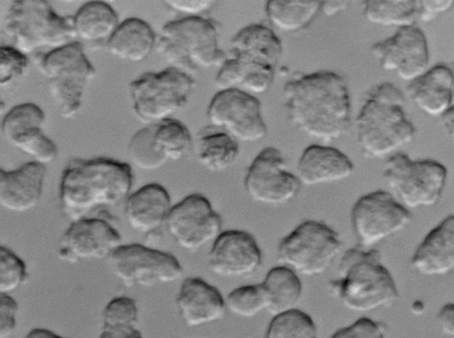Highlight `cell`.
I'll return each instance as SVG.
<instances>
[{"mask_svg": "<svg viewBox=\"0 0 454 338\" xmlns=\"http://www.w3.org/2000/svg\"><path fill=\"white\" fill-rule=\"evenodd\" d=\"M283 96L288 120L307 136L327 143L348 133L350 96L340 74L319 71L294 75L286 82Z\"/></svg>", "mask_w": 454, "mask_h": 338, "instance_id": "6da1fadb", "label": "cell"}, {"mask_svg": "<svg viewBox=\"0 0 454 338\" xmlns=\"http://www.w3.org/2000/svg\"><path fill=\"white\" fill-rule=\"evenodd\" d=\"M133 185L128 164L108 157L73 158L64 168L59 206L71 221L124 203Z\"/></svg>", "mask_w": 454, "mask_h": 338, "instance_id": "7a4b0ae2", "label": "cell"}, {"mask_svg": "<svg viewBox=\"0 0 454 338\" xmlns=\"http://www.w3.org/2000/svg\"><path fill=\"white\" fill-rule=\"evenodd\" d=\"M282 53L281 41L270 28L262 24L247 26L231 39L215 84L219 90L238 88L251 95L263 94L273 83Z\"/></svg>", "mask_w": 454, "mask_h": 338, "instance_id": "3957f363", "label": "cell"}, {"mask_svg": "<svg viewBox=\"0 0 454 338\" xmlns=\"http://www.w3.org/2000/svg\"><path fill=\"white\" fill-rule=\"evenodd\" d=\"M356 133L362 153L369 158L390 157L411 143L416 129L406 117L402 91L390 82L373 87L356 117Z\"/></svg>", "mask_w": 454, "mask_h": 338, "instance_id": "277c9868", "label": "cell"}, {"mask_svg": "<svg viewBox=\"0 0 454 338\" xmlns=\"http://www.w3.org/2000/svg\"><path fill=\"white\" fill-rule=\"evenodd\" d=\"M331 293L348 310L369 312L391 306L398 298L395 280L379 250L351 248L338 265V277L328 284Z\"/></svg>", "mask_w": 454, "mask_h": 338, "instance_id": "5b68a950", "label": "cell"}, {"mask_svg": "<svg viewBox=\"0 0 454 338\" xmlns=\"http://www.w3.org/2000/svg\"><path fill=\"white\" fill-rule=\"evenodd\" d=\"M219 41L215 21L204 17L181 18L161 27L155 49L169 67L191 75L222 65L226 55Z\"/></svg>", "mask_w": 454, "mask_h": 338, "instance_id": "8992f818", "label": "cell"}, {"mask_svg": "<svg viewBox=\"0 0 454 338\" xmlns=\"http://www.w3.org/2000/svg\"><path fill=\"white\" fill-rule=\"evenodd\" d=\"M4 31L12 46L27 56L75 42L72 17L57 14L43 0L12 1L4 19Z\"/></svg>", "mask_w": 454, "mask_h": 338, "instance_id": "52a82bcc", "label": "cell"}, {"mask_svg": "<svg viewBox=\"0 0 454 338\" xmlns=\"http://www.w3.org/2000/svg\"><path fill=\"white\" fill-rule=\"evenodd\" d=\"M37 66L47 81L50 96L59 115L64 119L75 117L82 107L86 87L96 75L84 47L75 41L49 50L39 58Z\"/></svg>", "mask_w": 454, "mask_h": 338, "instance_id": "ba28073f", "label": "cell"}, {"mask_svg": "<svg viewBox=\"0 0 454 338\" xmlns=\"http://www.w3.org/2000/svg\"><path fill=\"white\" fill-rule=\"evenodd\" d=\"M194 86L192 75L173 67L145 73L129 86L132 111L147 126L172 119L189 102Z\"/></svg>", "mask_w": 454, "mask_h": 338, "instance_id": "9c48e42d", "label": "cell"}, {"mask_svg": "<svg viewBox=\"0 0 454 338\" xmlns=\"http://www.w3.org/2000/svg\"><path fill=\"white\" fill-rule=\"evenodd\" d=\"M447 170L433 159H411L406 154L388 157L383 171L393 197L406 209L430 207L441 199Z\"/></svg>", "mask_w": 454, "mask_h": 338, "instance_id": "30bf717a", "label": "cell"}, {"mask_svg": "<svg viewBox=\"0 0 454 338\" xmlns=\"http://www.w3.org/2000/svg\"><path fill=\"white\" fill-rule=\"evenodd\" d=\"M341 247L336 231L322 221L309 219L280 241L277 256L282 265L297 274L315 276L329 268Z\"/></svg>", "mask_w": 454, "mask_h": 338, "instance_id": "8fae6325", "label": "cell"}, {"mask_svg": "<svg viewBox=\"0 0 454 338\" xmlns=\"http://www.w3.org/2000/svg\"><path fill=\"white\" fill-rule=\"evenodd\" d=\"M107 259L114 277L128 288L169 284L184 273L176 257L138 243L120 245Z\"/></svg>", "mask_w": 454, "mask_h": 338, "instance_id": "7c38bea8", "label": "cell"}, {"mask_svg": "<svg viewBox=\"0 0 454 338\" xmlns=\"http://www.w3.org/2000/svg\"><path fill=\"white\" fill-rule=\"evenodd\" d=\"M408 209L387 191L362 196L353 204L350 222L359 246L371 249L387 237L403 230L411 221Z\"/></svg>", "mask_w": 454, "mask_h": 338, "instance_id": "4fadbf2b", "label": "cell"}, {"mask_svg": "<svg viewBox=\"0 0 454 338\" xmlns=\"http://www.w3.org/2000/svg\"><path fill=\"white\" fill-rule=\"evenodd\" d=\"M207 118L211 127L237 142H259L268 133L260 101L238 88L219 90L207 106Z\"/></svg>", "mask_w": 454, "mask_h": 338, "instance_id": "5bb4252c", "label": "cell"}, {"mask_svg": "<svg viewBox=\"0 0 454 338\" xmlns=\"http://www.w3.org/2000/svg\"><path fill=\"white\" fill-rule=\"evenodd\" d=\"M222 226V219L208 199L194 193L171 207L164 227L179 248L196 252L214 242Z\"/></svg>", "mask_w": 454, "mask_h": 338, "instance_id": "9a60e30c", "label": "cell"}, {"mask_svg": "<svg viewBox=\"0 0 454 338\" xmlns=\"http://www.w3.org/2000/svg\"><path fill=\"white\" fill-rule=\"evenodd\" d=\"M244 188L254 202L266 205H282L299 193L297 176L286 170V160L279 150L267 147L261 150L247 168Z\"/></svg>", "mask_w": 454, "mask_h": 338, "instance_id": "2e32d148", "label": "cell"}, {"mask_svg": "<svg viewBox=\"0 0 454 338\" xmlns=\"http://www.w3.org/2000/svg\"><path fill=\"white\" fill-rule=\"evenodd\" d=\"M121 245L119 231L105 217L88 216L71 221L58 247L63 262L108 258Z\"/></svg>", "mask_w": 454, "mask_h": 338, "instance_id": "e0dca14e", "label": "cell"}, {"mask_svg": "<svg viewBox=\"0 0 454 338\" xmlns=\"http://www.w3.org/2000/svg\"><path fill=\"white\" fill-rule=\"evenodd\" d=\"M371 53L382 69L409 82L424 73L429 62L427 38L415 26L398 28L392 36L375 42Z\"/></svg>", "mask_w": 454, "mask_h": 338, "instance_id": "ac0fdd59", "label": "cell"}, {"mask_svg": "<svg viewBox=\"0 0 454 338\" xmlns=\"http://www.w3.org/2000/svg\"><path fill=\"white\" fill-rule=\"evenodd\" d=\"M262 261V251L254 236L237 229L222 231L211 243L207 256L209 271L228 279L253 274Z\"/></svg>", "mask_w": 454, "mask_h": 338, "instance_id": "d6986e66", "label": "cell"}, {"mask_svg": "<svg viewBox=\"0 0 454 338\" xmlns=\"http://www.w3.org/2000/svg\"><path fill=\"white\" fill-rule=\"evenodd\" d=\"M176 305L181 320L189 327L216 322L227 312L219 290L199 277H187L183 280Z\"/></svg>", "mask_w": 454, "mask_h": 338, "instance_id": "ffe728a7", "label": "cell"}, {"mask_svg": "<svg viewBox=\"0 0 454 338\" xmlns=\"http://www.w3.org/2000/svg\"><path fill=\"white\" fill-rule=\"evenodd\" d=\"M45 176V165L34 161L15 170L0 168V206L17 213L33 210L41 200Z\"/></svg>", "mask_w": 454, "mask_h": 338, "instance_id": "44dd1931", "label": "cell"}, {"mask_svg": "<svg viewBox=\"0 0 454 338\" xmlns=\"http://www.w3.org/2000/svg\"><path fill=\"white\" fill-rule=\"evenodd\" d=\"M171 207L167 189L150 183L129 194L124 201L123 215L133 231L150 235L164 227Z\"/></svg>", "mask_w": 454, "mask_h": 338, "instance_id": "7402d4cb", "label": "cell"}, {"mask_svg": "<svg viewBox=\"0 0 454 338\" xmlns=\"http://www.w3.org/2000/svg\"><path fill=\"white\" fill-rule=\"evenodd\" d=\"M354 172V165L348 156L336 148L312 144L301 153L298 164V180L305 186L341 181Z\"/></svg>", "mask_w": 454, "mask_h": 338, "instance_id": "603a6c76", "label": "cell"}, {"mask_svg": "<svg viewBox=\"0 0 454 338\" xmlns=\"http://www.w3.org/2000/svg\"><path fill=\"white\" fill-rule=\"evenodd\" d=\"M411 265L426 276H442L454 268V217L450 215L433 228L418 246Z\"/></svg>", "mask_w": 454, "mask_h": 338, "instance_id": "cb8c5ba5", "label": "cell"}, {"mask_svg": "<svg viewBox=\"0 0 454 338\" xmlns=\"http://www.w3.org/2000/svg\"><path fill=\"white\" fill-rule=\"evenodd\" d=\"M407 93L416 107L431 117H440L453 107V73L446 65H436L410 82Z\"/></svg>", "mask_w": 454, "mask_h": 338, "instance_id": "d4e9b609", "label": "cell"}, {"mask_svg": "<svg viewBox=\"0 0 454 338\" xmlns=\"http://www.w3.org/2000/svg\"><path fill=\"white\" fill-rule=\"evenodd\" d=\"M157 37L151 26L138 18L120 22L106 43L109 53L121 60L138 63L155 49Z\"/></svg>", "mask_w": 454, "mask_h": 338, "instance_id": "484cf974", "label": "cell"}, {"mask_svg": "<svg viewBox=\"0 0 454 338\" xmlns=\"http://www.w3.org/2000/svg\"><path fill=\"white\" fill-rule=\"evenodd\" d=\"M75 39L82 46H106L120 21L116 12L106 3L88 2L72 16Z\"/></svg>", "mask_w": 454, "mask_h": 338, "instance_id": "4316f807", "label": "cell"}, {"mask_svg": "<svg viewBox=\"0 0 454 338\" xmlns=\"http://www.w3.org/2000/svg\"><path fill=\"white\" fill-rule=\"evenodd\" d=\"M261 286L266 311L273 316L295 309L301 298L302 285L298 274L282 265L271 268Z\"/></svg>", "mask_w": 454, "mask_h": 338, "instance_id": "83f0119b", "label": "cell"}, {"mask_svg": "<svg viewBox=\"0 0 454 338\" xmlns=\"http://www.w3.org/2000/svg\"><path fill=\"white\" fill-rule=\"evenodd\" d=\"M194 150L200 165L212 173L229 169L239 154L238 142L211 126L200 133Z\"/></svg>", "mask_w": 454, "mask_h": 338, "instance_id": "f1b7e54d", "label": "cell"}, {"mask_svg": "<svg viewBox=\"0 0 454 338\" xmlns=\"http://www.w3.org/2000/svg\"><path fill=\"white\" fill-rule=\"evenodd\" d=\"M321 1H278L265 4L270 23L283 32H299L308 27L320 12Z\"/></svg>", "mask_w": 454, "mask_h": 338, "instance_id": "f546056e", "label": "cell"}, {"mask_svg": "<svg viewBox=\"0 0 454 338\" xmlns=\"http://www.w3.org/2000/svg\"><path fill=\"white\" fill-rule=\"evenodd\" d=\"M363 4L364 17L372 24L402 28L414 26L418 19L415 0H368Z\"/></svg>", "mask_w": 454, "mask_h": 338, "instance_id": "4dcf8cb0", "label": "cell"}, {"mask_svg": "<svg viewBox=\"0 0 454 338\" xmlns=\"http://www.w3.org/2000/svg\"><path fill=\"white\" fill-rule=\"evenodd\" d=\"M150 126L153 145L168 162L183 158L192 147L190 131L182 122L168 119Z\"/></svg>", "mask_w": 454, "mask_h": 338, "instance_id": "1f68e13d", "label": "cell"}, {"mask_svg": "<svg viewBox=\"0 0 454 338\" xmlns=\"http://www.w3.org/2000/svg\"><path fill=\"white\" fill-rule=\"evenodd\" d=\"M264 338H317V328L309 315L294 309L273 316Z\"/></svg>", "mask_w": 454, "mask_h": 338, "instance_id": "d6a6232c", "label": "cell"}, {"mask_svg": "<svg viewBox=\"0 0 454 338\" xmlns=\"http://www.w3.org/2000/svg\"><path fill=\"white\" fill-rule=\"evenodd\" d=\"M44 121V112L37 104H20L4 115L1 123V132L5 141L10 143L31 129L43 128Z\"/></svg>", "mask_w": 454, "mask_h": 338, "instance_id": "836d02e7", "label": "cell"}, {"mask_svg": "<svg viewBox=\"0 0 454 338\" xmlns=\"http://www.w3.org/2000/svg\"><path fill=\"white\" fill-rule=\"evenodd\" d=\"M226 311L239 318H254L266 311V300L261 284L234 288L224 298Z\"/></svg>", "mask_w": 454, "mask_h": 338, "instance_id": "e575fe53", "label": "cell"}, {"mask_svg": "<svg viewBox=\"0 0 454 338\" xmlns=\"http://www.w3.org/2000/svg\"><path fill=\"white\" fill-rule=\"evenodd\" d=\"M128 153L132 163L144 171H154L168 163L153 145L150 125L132 135L129 142Z\"/></svg>", "mask_w": 454, "mask_h": 338, "instance_id": "d590c367", "label": "cell"}, {"mask_svg": "<svg viewBox=\"0 0 454 338\" xmlns=\"http://www.w3.org/2000/svg\"><path fill=\"white\" fill-rule=\"evenodd\" d=\"M10 144L43 165L54 161L58 156L56 144L43 133L42 128L29 130Z\"/></svg>", "mask_w": 454, "mask_h": 338, "instance_id": "8d00e7d4", "label": "cell"}, {"mask_svg": "<svg viewBox=\"0 0 454 338\" xmlns=\"http://www.w3.org/2000/svg\"><path fill=\"white\" fill-rule=\"evenodd\" d=\"M27 265L11 249L0 244V294L11 295L28 279Z\"/></svg>", "mask_w": 454, "mask_h": 338, "instance_id": "74e56055", "label": "cell"}, {"mask_svg": "<svg viewBox=\"0 0 454 338\" xmlns=\"http://www.w3.org/2000/svg\"><path fill=\"white\" fill-rule=\"evenodd\" d=\"M139 311L137 302L128 296L110 300L102 313V328L137 327Z\"/></svg>", "mask_w": 454, "mask_h": 338, "instance_id": "f35d334b", "label": "cell"}, {"mask_svg": "<svg viewBox=\"0 0 454 338\" xmlns=\"http://www.w3.org/2000/svg\"><path fill=\"white\" fill-rule=\"evenodd\" d=\"M27 56L13 46L0 45V87H7L19 81L27 72Z\"/></svg>", "mask_w": 454, "mask_h": 338, "instance_id": "ab89813d", "label": "cell"}, {"mask_svg": "<svg viewBox=\"0 0 454 338\" xmlns=\"http://www.w3.org/2000/svg\"><path fill=\"white\" fill-rule=\"evenodd\" d=\"M330 338H385V328L377 321L361 318L337 330Z\"/></svg>", "mask_w": 454, "mask_h": 338, "instance_id": "60d3db41", "label": "cell"}, {"mask_svg": "<svg viewBox=\"0 0 454 338\" xmlns=\"http://www.w3.org/2000/svg\"><path fill=\"white\" fill-rule=\"evenodd\" d=\"M19 305L11 295L0 294V338H9L17 326Z\"/></svg>", "mask_w": 454, "mask_h": 338, "instance_id": "b9f144b4", "label": "cell"}, {"mask_svg": "<svg viewBox=\"0 0 454 338\" xmlns=\"http://www.w3.org/2000/svg\"><path fill=\"white\" fill-rule=\"evenodd\" d=\"M166 5L172 11L184 15L183 18L203 17L215 4L211 0H178L166 1Z\"/></svg>", "mask_w": 454, "mask_h": 338, "instance_id": "7bdbcfd3", "label": "cell"}, {"mask_svg": "<svg viewBox=\"0 0 454 338\" xmlns=\"http://www.w3.org/2000/svg\"><path fill=\"white\" fill-rule=\"evenodd\" d=\"M452 0H419L418 19L423 22H430L441 14L449 12L452 8Z\"/></svg>", "mask_w": 454, "mask_h": 338, "instance_id": "ee69618b", "label": "cell"}, {"mask_svg": "<svg viewBox=\"0 0 454 338\" xmlns=\"http://www.w3.org/2000/svg\"><path fill=\"white\" fill-rule=\"evenodd\" d=\"M437 324L442 333L448 336L454 334V306L449 303L444 304L436 316Z\"/></svg>", "mask_w": 454, "mask_h": 338, "instance_id": "f6af8a7d", "label": "cell"}, {"mask_svg": "<svg viewBox=\"0 0 454 338\" xmlns=\"http://www.w3.org/2000/svg\"><path fill=\"white\" fill-rule=\"evenodd\" d=\"M98 338H143L137 327L102 328Z\"/></svg>", "mask_w": 454, "mask_h": 338, "instance_id": "bcb514c9", "label": "cell"}, {"mask_svg": "<svg viewBox=\"0 0 454 338\" xmlns=\"http://www.w3.org/2000/svg\"><path fill=\"white\" fill-rule=\"evenodd\" d=\"M348 7L347 1H321L320 12L326 17H333Z\"/></svg>", "mask_w": 454, "mask_h": 338, "instance_id": "7dc6e473", "label": "cell"}, {"mask_svg": "<svg viewBox=\"0 0 454 338\" xmlns=\"http://www.w3.org/2000/svg\"><path fill=\"white\" fill-rule=\"evenodd\" d=\"M441 124L445 130V132L450 135V137L452 139L453 137V119H454V114H453V107L449 109L445 113H443L442 116L439 117Z\"/></svg>", "mask_w": 454, "mask_h": 338, "instance_id": "c3c4849f", "label": "cell"}, {"mask_svg": "<svg viewBox=\"0 0 454 338\" xmlns=\"http://www.w3.org/2000/svg\"><path fill=\"white\" fill-rule=\"evenodd\" d=\"M25 338H66L46 328H33Z\"/></svg>", "mask_w": 454, "mask_h": 338, "instance_id": "681fc988", "label": "cell"}, {"mask_svg": "<svg viewBox=\"0 0 454 338\" xmlns=\"http://www.w3.org/2000/svg\"><path fill=\"white\" fill-rule=\"evenodd\" d=\"M5 110V104L0 99V114Z\"/></svg>", "mask_w": 454, "mask_h": 338, "instance_id": "f907efd6", "label": "cell"}]
</instances>
